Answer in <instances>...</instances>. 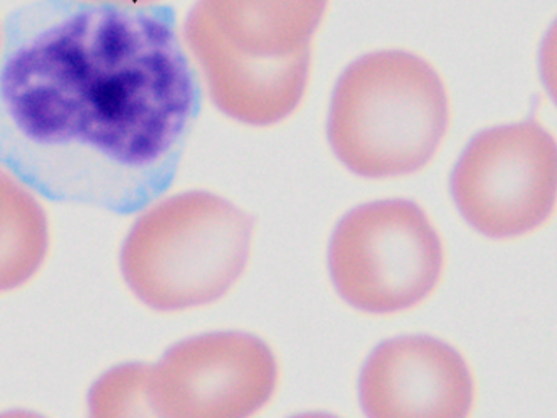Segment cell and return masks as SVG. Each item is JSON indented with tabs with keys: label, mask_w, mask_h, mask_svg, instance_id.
<instances>
[{
	"label": "cell",
	"mask_w": 557,
	"mask_h": 418,
	"mask_svg": "<svg viewBox=\"0 0 557 418\" xmlns=\"http://www.w3.org/2000/svg\"><path fill=\"white\" fill-rule=\"evenodd\" d=\"M198 107L169 7L34 0L0 48V167L58 198L139 208Z\"/></svg>",
	"instance_id": "1"
},
{
	"label": "cell",
	"mask_w": 557,
	"mask_h": 418,
	"mask_svg": "<svg viewBox=\"0 0 557 418\" xmlns=\"http://www.w3.org/2000/svg\"><path fill=\"white\" fill-rule=\"evenodd\" d=\"M449 124L438 72L406 51L371 52L338 78L329 143L350 172L393 179L419 172L435 157Z\"/></svg>",
	"instance_id": "2"
},
{
	"label": "cell",
	"mask_w": 557,
	"mask_h": 418,
	"mask_svg": "<svg viewBox=\"0 0 557 418\" xmlns=\"http://www.w3.org/2000/svg\"><path fill=\"white\" fill-rule=\"evenodd\" d=\"M252 232L250 216L221 196H171L133 222L120 254L123 280L159 312L207 306L246 270Z\"/></svg>",
	"instance_id": "3"
},
{
	"label": "cell",
	"mask_w": 557,
	"mask_h": 418,
	"mask_svg": "<svg viewBox=\"0 0 557 418\" xmlns=\"http://www.w3.org/2000/svg\"><path fill=\"white\" fill-rule=\"evenodd\" d=\"M335 290L355 309L394 314L430 296L443 270V245L423 209L409 199L368 202L332 235Z\"/></svg>",
	"instance_id": "4"
},
{
	"label": "cell",
	"mask_w": 557,
	"mask_h": 418,
	"mask_svg": "<svg viewBox=\"0 0 557 418\" xmlns=\"http://www.w3.org/2000/svg\"><path fill=\"white\" fill-rule=\"evenodd\" d=\"M556 189V140L534 121L478 134L451 176L462 218L492 238L520 237L543 225Z\"/></svg>",
	"instance_id": "5"
},
{
	"label": "cell",
	"mask_w": 557,
	"mask_h": 418,
	"mask_svg": "<svg viewBox=\"0 0 557 418\" xmlns=\"http://www.w3.org/2000/svg\"><path fill=\"white\" fill-rule=\"evenodd\" d=\"M276 379L275 356L262 340L205 333L172 346L151 368V395L164 418H250Z\"/></svg>",
	"instance_id": "6"
},
{
	"label": "cell",
	"mask_w": 557,
	"mask_h": 418,
	"mask_svg": "<svg viewBox=\"0 0 557 418\" xmlns=\"http://www.w3.org/2000/svg\"><path fill=\"white\" fill-rule=\"evenodd\" d=\"M360 402L368 418H468L474 382L448 343L400 336L381 343L364 362Z\"/></svg>",
	"instance_id": "7"
},
{
	"label": "cell",
	"mask_w": 557,
	"mask_h": 418,
	"mask_svg": "<svg viewBox=\"0 0 557 418\" xmlns=\"http://www.w3.org/2000/svg\"><path fill=\"white\" fill-rule=\"evenodd\" d=\"M184 33L211 100L226 116L250 126H272L301 103L311 71L309 48L276 59L244 54L226 45L195 9Z\"/></svg>",
	"instance_id": "8"
},
{
	"label": "cell",
	"mask_w": 557,
	"mask_h": 418,
	"mask_svg": "<svg viewBox=\"0 0 557 418\" xmlns=\"http://www.w3.org/2000/svg\"><path fill=\"white\" fill-rule=\"evenodd\" d=\"M329 0H198L194 9L226 45L276 59L309 48Z\"/></svg>",
	"instance_id": "9"
},
{
	"label": "cell",
	"mask_w": 557,
	"mask_h": 418,
	"mask_svg": "<svg viewBox=\"0 0 557 418\" xmlns=\"http://www.w3.org/2000/svg\"><path fill=\"white\" fill-rule=\"evenodd\" d=\"M48 247L44 206L27 183L0 167V293L28 283L44 265Z\"/></svg>",
	"instance_id": "10"
},
{
	"label": "cell",
	"mask_w": 557,
	"mask_h": 418,
	"mask_svg": "<svg viewBox=\"0 0 557 418\" xmlns=\"http://www.w3.org/2000/svg\"><path fill=\"white\" fill-rule=\"evenodd\" d=\"M87 418H164L151 395V368L125 362L103 372L90 389Z\"/></svg>",
	"instance_id": "11"
},
{
	"label": "cell",
	"mask_w": 557,
	"mask_h": 418,
	"mask_svg": "<svg viewBox=\"0 0 557 418\" xmlns=\"http://www.w3.org/2000/svg\"><path fill=\"white\" fill-rule=\"evenodd\" d=\"M87 2L115 3V5L141 7L156 5V3L159 2V0H87Z\"/></svg>",
	"instance_id": "12"
},
{
	"label": "cell",
	"mask_w": 557,
	"mask_h": 418,
	"mask_svg": "<svg viewBox=\"0 0 557 418\" xmlns=\"http://www.w3.org/2000/svg\"><path fill=\"white\" fill-rule=\"evenodd\" d=\"M0 418H45L44 415L35 414L28 410H9L2 411Z\"/></svg>",
	"instance_id": "13"
},
{
	"label": "cell",
	"mask_w": 557,
	"mask_h": 418,
	"mask_svg": "<svg viewBox=\"0 0 557 418\" xmlns=\"http://www.w3.org/2000/svg\"><path fill=\"white\" fill-rule=\"evenodd\" d=\"M293 418H337V417H332V415H327V414H305V415H298V417H293Z\"/></svg>",
	"instance_id": "14"
},
{
	"label": "cell",
	"mask_w": 557,
	"mask_h": 418,
	"mask_svg": "<svg viewBox=\"0 0 557 418\" xmlns=\"http://www.w3.org/2000/svg\"><path fill=\"white\" fill-rule=\"evenodd\" d=\"M2 38H4V29L0 26V48H2Z\"/></svg>",
	"instance_id": "15"
}]
</instances>
